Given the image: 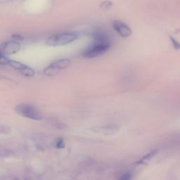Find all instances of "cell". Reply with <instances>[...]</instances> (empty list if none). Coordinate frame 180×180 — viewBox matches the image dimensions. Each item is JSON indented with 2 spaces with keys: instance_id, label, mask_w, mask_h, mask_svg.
<instances>
[{
  "instance_id": "6da1fadb",
  "label": "cell",
  "mask_w": 180,
  "mask_h": 180,
  "mask_svg": "<svg viewBox=\"0 0 180 180\" xmlns=\"http://www.w3.org/2000/svg\"><path fill=\"white\" fill-rule=\"evenodd\" d=\"M94 42L82 53L84 58L97 57L104 54L111 48V42L105 35L100 32L96 33L94 35Z\"/></svg>"
},
{
  "instance_id": "7a4b0ae2",
  "label": "cell",
  "mask_w": 180,
  "mask_h": 180,
  "mask_svg": "<svg viewBox=\"0 0 180 180\" xmlns=\"http://www.w3.org/2000/svg\"><path fill=\"white\" fill-rule=\"evenodd\" d=\"M15 111L22 117L35 120H41L43 119L40 112L37 108L29 104H21L16 106Z\"/></svg>"
},
{
  "instance_id": "3957f363",
  "label": "cell",
  "mask_w": 180,
  "mask_h": 180,
  "mask_svg": "<svg viewBox=\"0 0 180 180\" xmlns=\"http://www.w3.org/2000/svg\"><path fill=\"white\" fill-rule=\"evenodd\" d=\"M77 38H78V35L75 33H60V34L55 35L50 37L47 40L46 44L51 47L65 45L75 41Z\"/></svg>"
},
{
  "instance_id": "277c9868",
  "label": "cell",
  "mask_w": 180,
  "mask_h": 180,
  "mask_svg": "<svg viewBox=\"0 0 180 180\" xmlns=\"http://www.w3.org/2000/svg\"><path fill=\"white\" fill-rule=\"evenodd\" d=\"M71 64V60L68 58H62V59L56 60L51 63L48 67H47L44 71V73L47 76H51L59 70H63L67 68Z\"/></svg>"
},
{
  "instance_id": "5b68a950",
  "label": "cell",
  "mask_w": 180,
  "mask_h": 180,
  "mask_svg": "<svg viewBox=\"0 0 180 180\" xmlns=\"http://www.w3.org/2000/svg\"><path fill=\"white\" fill-rule=\"evenodd\" d=\"M21 45L18 42L11 40L3 43L0 47V51L4 55L7 56L18 53L21 50Z\"/></svg>"
},
{
  "instance_id": "8992f818",
  "label": "cell",
  "mask_w": 180,
  "mask_h": 180,
  "mask_svg": "<svg viewBox=\"0 0 180 180\" xmlns=\"http://www.w3.org/2000/svg\"><path fill=\"white\" fill-rule=\"evenodd\" d=\"M113 29L116 31L119 35L124 38L129 37L132 35L131 28L126 23L120 21H115L113 23Z\"/></svg>"
},
{
  "instance_id": "52a82bcc",
  "label": "cell",
  "mask_w": 180,
  "mask_h": 180,
  "mask_svg": "<svg viewBox=\"0 0 180 180\" xmlns=\"http://www.w3.org/2000/svg\"><path fill=\"white\" fill-rule=\"evenodd\" d=\"M158 153V150H153V151H150L146 155H145L144 157L141 158V159L139 160V161L137 162V163L139 165H142V164H146L149 162V161L151 160L156 155V153Z\"/></svg>"
},
{
  "instance_id": "ba28073f",
  "label": "cell",
  "mask_w": 180,
  "mask_h": 180,
  "mask_svg": "<svg viewBox=\"0 0 180 180\" xmlns=\"http://www.w3.org/2000/svg\"><path fill=\"white\" fill-rule=\"evenodd\" d=\"M49 122L50 123L51 125L54 126L55 128L58 130H64L67 127L64 123L62 122L59 120H58V119L55 118V117H51V118L49 119Z\"/></svg>"
},
{
  "instance_id": "9c48e42d",
  "label": "cell",
  "mask_w": 180,
  "mask_h": 180,
  "mask_svg": "<svg viewBox=\"0 0 180 180\" xmlns=\"http://www.w3.org/2000/svg\"><path fill=\"white\" fill-rule=\"evenodd\" d=\"M9 66H10L11 67L13 68L18 70V71H21V70H23L25 66H26L25 64L22 63L21 62H18L16 61V60H11V59H9Z\"/></svg>"
},
{
  "instance_id": "30bf717a",
  "label": "cell",
  "mask_w": 180,
  "mask_h": 180,
  "mask_svg": "<svg viewBox=\"0 0 180 180\" xmlns=\"http://www.w3.org/2000/svg\"><path fill=\"white\" fill-rule=\"evenodd\" d=\"M20 72L22 73V75H23L25 77H27V78H31V77H32L33 75H35V71L32 68H30V66L27 65L24 68L21 70Z\"/></svg>"
},
{
  "instance_id": "8fae6325",
  "label": "cell",
  "mask_w": 180,
  "mask_h": 180,
  "mask_svg": "<svg viewBox=\"0 0 180 180\" xmlns=\"http://www.w3.org/2000/svg\"><path fill=\"white\" fill-rule=\"evenodd\" d=\"M9 59L6 57V56L4 55L0 51V65L1 66H6L9 65Z\"/></svg>"
},
{
  "instance_id": "7c38bea8",
  "label": "cell",
  "mask_w": 180,
  "mask_h": 180,
  "mask_svg": "<svg viewBox=\"0 0 180 180\" xmlns=\"http://www.w3.org/2000/svg\"><path fill=\"white\" fill-rule=\"evenodd\" d=\"M170 40H171V42L173 45L174 48L176 49V50H179L180 49V42L177 41V40L174 39V37H172V36H170Z\"/></svg>"
},
{
  "instance_id": "4fadbf2b",
  "label": "cell",
  "mask_w": 180,
  "mask_h": 180,
  "mask_svg": "<svg viewBox=\"0 0 180 180\" xmlns=\"http://www.w3.org/2000/svg\"><path fill=\"white\" fill-rule=\"evenodd\" d=\"M55 146L57 148H63L65 147V144H64V141L63 139L58 138L57 140L56 141L55 143Z\"/></svg>"
},
{
  "instance_id": "5bb4252c",
  "label": "cell",
  "mask_w": 180,
  "mask_h": 180,
  "mask_svg": "<svg viewBox=\"0 0 180 180\" xmlns=\"http://www.w3.org/2000/svg\"><path fill=\"white\" fill-rule=\"evenodd\" d=\"M132 178V174L130 173H125L122 174V176H121L120 177H119V179H124V180H126V179H130Z\"/></svg>"
},
{
  "instance_id": "9a60e30c",
  "label": "cell",
  "mask_w": 180,
  "mask_h": 180,
  "mask_svg": "<svg viewBox=\"0 0 180 180\" xmlns=\"http://www.w3.org/2000/svg\"><path fill=\"white\" fill-rule=\"evenodd\" d=\"M13 38L16 40H23V37L19 35H13Z\"/></svg>"
}]
</instances>
